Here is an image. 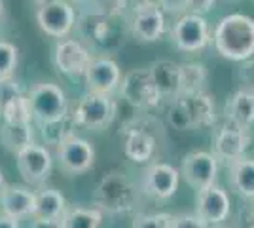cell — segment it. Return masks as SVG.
I'll use <instances>...</instances> for the list:
<instances>
[{"instance_id": "obj_15", "label": "cell", "mask_w": 254, "mask_h": 228, "mask_svg": "<svg viewBox=\"0 0 254 228\" xmlns=\"http://www.w3.org/2000/svg\"><path fill=\"white\" fill-rule=\"evenodd\" d=\"M84 78L87 91L112 95L120 87L122 73H120V67L116 61H112L108 57H99V59H91Z\"/></svg>"}, {"instance_id": "obj_14", "label": "cell", "mask_w": 254, "mask_h": 228, "mask_svg": "<svg viewBox=\"0 0 254 228\" xmlns=\"http://www.w3.org/2000/svg\"><path fill=\"white\" fill-rule=\"evenodd\" d=\"M131 31L140 42H156L165 33V17L163 10L156 2H142L135 10L133 21H131Z\"/></svg>"}, {"instance_id": "obj_17", "label": "cell", "mask_w": 254, "mask_h": 228, "mask_svg": "<svg viewBox=\"0 0 254 228\" xmlns=\"http://www.w3.org/2000/svg\"><path fill=\"white\" fill-rule=\"evenodd\" d=\"M0 207L4 215L13 219L32 217L34 213V190L21 185H4L0 190Z\"/></svg>"}, {"instance_id": "obj_8", "label": "cell", "mask_w": 254, "mask_h": 228, "mask_svg": "<svg viewBox=\"0 0 254 228\" xmlns=\"http://www.w3.org/2000/svg\"><path fill=\"white\" fill-rule=\"evenodd\" d=\"M173 40L179 50L188 54L203 50L211 40L209 25L205 17L197 13H184L173 27Z\"/></svg>"}, {"instance_id": "obj_18", "label": "cell", "mask_w": 254, "mask_h": 228, "mask_svg": "<svg viewBox=\"0 0 254 228\" xmlns=\"http://www.w3.org/2000/svg\"><path fill=\"white\" fill-rule=\"evenodd\" d=\"M154 84L158 87L161 99H177L180 95V65L175 61L159 59L148 67Z\"/></svg>"}, {"instance_id": "obj_11", "label": "cell", "mask_w": 254, "mask_h": 228, "mask_svg": "<svg viewBox=\"0 0 254 228\" xmlns=\"http://www.w3.org/2000/svg\"><path fill=\"white\" fill-rule=\"evenodd\" d=\"M195 213L209 225V227H218L222 225L232 213V202L230 196L222 186L209 185L197 190V200H195Z\"/></svg>"}, {"instance_id": "obj_12", "label": "cell", "mask_w": 254, "mask_h": 228, "mask_svg": "<svg viewBox=\"0 0 254 228\" xmlns=\"http://www.w3.org/2000/svg\"><path fill=\"white\" fill-rule=\"evenodd\" d=\"M182 179L195 190H201L205 186L216 183L218 175V158L205 151L190 152L182 160Z\"/></svg>"}, {"instance_id": "obj_7", "label": "cell", "mask_w": 254, "mask_h": 228, "mask_svg": "<svg viewBox=\"0 0 254 228\" xmlns=\"http://www.w3.org/2000/svg\"><path fill=\"white\" fill-rule=\"evenodd\" d=\"M15 163L27 185H42L52 173L53 158L48 147L32 143L19 154H15Z\"/></svg>"}, {"instance_id": "obj_10", "label": "cell", "mask_w": 254, "mask_h": 228, "mask_svg": "<svg viewBox=\"0 0 254 228\" xmlns=\"http://www.w3.org/2000/svg\"><path fill=\"white\" fill-rule=\"evenodd\" d=\"M180 185V171L171 163H150L142 173V192L154 200H169L177 194Z\"/></svg>"}, {"instance_id": "obj_38", "label": "cell", "mask_w": 254, "mask_h": 228, "mask_svg": "<svg viewBox=\"0 0 254 228\" xmlns=\"http://www.w3.org/2000/svg\"><path fill=\"white\" fill-rule=\"evenodd\" d=\"M6 185V179H4V171L0 169V190H2V186Z\"/></svg>"}, {"instance_id": "obj_16", "label": "cell", "mask_w": 254, "mask_h": 228, "mask_svg": "<svg viewBox=\"0 0 254 228\" xmlns=\"http://www.w3.org/2000/svg\"><path fill=\"white\" fill-rule=\"evenodd\" d=\"M251 145V135L245 128H237V126H224L218 128L212 135V149H214V156L218 160H226L232 162L241 158L247 149Z\"/></svg>"}, {"instance_id": "obj_20", "label": "cell", "mask_w": 254, "mask_h": 228, "mask_svg": "<svg viewBox=\"0 0 254 228\" xmlns=\"http://www.w3.org/2000/svg\"><path fill=\"white\" fill-rule=\"evenodd\" d=\"M180 101L184 103V107L188 110L191 128L212 126V122L216 118V109H214V99L209 93L197 91V93H190V95H180Z\"/></svg>"}, {"instance_id": "obj_36", "label": "cell", "mask_w": 254, "mask_h": 228, "mask_svg": "<svg viewBox=\"0 0 254 228\" xmlns=\"http://www.w3.org/2000/svg\"><path fill=\"white\" fill-rule=\"evenodd\" d=\"M241 76H243L245 84H247V87H245V89H251V91H254V63L245 65L243 69H241Z\"/></svg>"}, {"instance_id": "obj_30", "label": "cell", "mask_w": 254, "mask_h": 228, "mask_svg": "<svg viewBox=\"0 0 254 228\" xmlns=\"http://www.w3.org/2000/svg\"><path fill=\"white\" fill-rule=\"evenodd\" d=\"M173 215L156 213V215H137L131 228H171Z\"/></svg>"}, {"instance_id": "obj_23", "label": "cell", "mask_w": 254, "mask_h": 228, "mask_svg": "<svg viewBox=\"0 0 254 228\" xmlns=\"http://www.w3.org/2000/svg\"><path fill=\"white\" fill-rule=\"evenodd\" d=\"M66 198L57 188H42L34 192V213L36 219H63L66 211Z\"/></svg>"}, {"instance_id": "obj_37", "label": "cell", "mask_w": 254, "mask_h": 228, "mask_svg": "<svg viewBox=\"0 0 254 228\" xmlns=\"http://www.w3.org/2000/svg\"><path fill=\"white\" fill-rule=\"evenodd\" d=\"M0 228H21L19 227V219H13L10 215L0 213Z\"/></svg>"}, {"instance_id": "obj_40", "label": "cell", "mask_w": 254, "mask_h": 228, "mask_svg": "<svg viewBox=\"0 0 254 228\" xmlns=\"http://www.w3.org/2000/svg\"><path fill=\"white\" fill-rule=\"evenodd\" d=\"M72 2H85V0H72Z\"/></svg>"}, {"instance_id": "obj_19", "label": "cell", "mask_w": 254, "mask_h": 228, "mask_svg": "<svg viewBox=\"0 0 254 228\" xmlns=\"http://www.w3.org/2000/svg\"><path fill=\"white\" fill-rule=\"evenodd\" d=\"M224 114L230 124L249 130L254 124V91L251 89L235 91L232 97L228 99Z\"/></svg>"}, {"instance_id": "obj_29", "label": "cell", "mask_w": 254, "mask_h": 228, "mask_svg": "<svg viewBox=\"0 0 254 228\" xmlns=\"http://www.w3.org/2000/svg\"><path fill=\"white\" fill-rule=\"evenodd\" d=\"M169 124L175 128V130L179 131H188V130H193L191 128V120L188 116V110L184 107V103L180 101V97L173 99L169 105Z\"/></svg>"}, {"instance_id": "obj_24", "label": "cell", "mask_w": 254, "mask_h": 228, "mask_svg": "<svg viewBox=\"0 0 254 228\" xmlns=\"http://www.w3.org/2000/svg\"><path fill=\"white\" fill-rule=\"evenodd\" d=\"M230 185L243 198H254V160L237 158L230 162Z\"/></svg>"}, {"instance_id": "obj_6", "label": "cell", "mask_w": 254, "mask_h": 228, "mask_svg": "<svg viewBox=\"0 0 254 228\" xmlns=\"http://www.w3.org/2000/svg\"><path fill=\"white\" fill-rule=\"evenodd\" d=\"M120 91L127 103L137 109H150L161 101L158 87L154 84V78L150 75V69L129 71L120 82Z\"/></svg>"}, {"instance_id": "obj_4", "label": "cell", "mask_w": 254, "mask_h": 228, "mask_svg": "<svg viewBox=\"0 0 254 228\" xmlns=\"http://www.w3.org/2000/svg\"><path fill=\"white\" fill-rule=\"evenodd\" d=\"M114 116H116L114 99L105 93L87 91L76 105L72 122H74V126L87 128V130H103L106 126H110Z\"/></svg>"}, {"instance_id": "obj_41", "label": "cell", "mask_w": 254, "mask_h": 228, "mask_svg": "<svg viewBox=\"0 0 254 228\" xmlns=\"http://www.w3.org/2000/svg\"><path fill=\"white\" fill-rule=\"evenodd\" d=\"M253 223H254V206H253Z\"/></svg>"}, {"instance_id": "obj_2", "label": "cell", "mask_w": 254, "mask_h": 228, "mask_svg": "<svg viewBox=\"0 0 254 228\" xmlns=\"http://www.w3.org/2000/svg\"><path fill=\"white\" fill-rule=\"evenodd\" d=\"M29 109L32 120L38 124H53L61 122L68 114V103L61 86L52 82H40L32 86L27 93Z\"/></svg>"}, {"instance_id": "obj_26", "label": "cell", "mask_w": 254, "mask_h": 228, "mask_svg": "<svg viewBox=\"0 0 254 228\" xmlns=\"http://www.w3.org/2000/svg\"><path fill=\"white\" fill-rule=\"evenodd\" d=\"M205 84H207L205 65L201 63H182L180 65V95L203 91Z\"/></svg>"}, {"instance_id": "obj_39", "label": "cell", "mask_w": 254, "mask_h": 228, "mask_svg": "<svg viewBox=\"0 0 254 228\" xmlns=\"http://www.w3.org/2000/svg\"><path fill=\"white\" fill-rule=\"evenodd\" d=\"M2 17H4V2L0 0V21H2Z\"/></svg>"}, {"instance_id": "obj_31", "label": "cell", "mask_w": 254, "mask_h": 228, "mask_svg": "<svg viewBox=\"0 0 254 228\" xmlns=\"http://www.w3.org/2000/svg\"><path fill=\"white\" fill-rule=\"evenodd\" d=\"M17 95H23L19 84H17L11 76H8V78H0V110L4 109L11 99L17 97Z\"/></svg>"}, {"instance_id": "obj_22", "label": "cell", "mask_w": 254, "mask_h": 228, "mask_svg": "<svg viewBox=\"0 0 254 228\" xmlns=\"http://www.w3.org/2000/svg\"><path fill=\"white\" fill-rule=\"evenodd\" d=\"M124 152L131 162H148L156 152V137L148 131L140 130V128L127 130L126 137H124Z\"/></svg>"}, {"instance_id": "obj_3", "label": "cell", "mask_w": 254, "mask_h": 228, "mask_svg": "<svg viewBox=\"0 0 254 228\" xmlns=\"http://www.w3.org/2000/svg\"><path fill=\"white\" fill-rule=\"evenodd\" d=\"M138 194L133 183L124 173H108L103 177L95 192V206L112 213H126L137 206Z\"/></svg>"}, {"instance_id": "obj_32", "label": "cell", "mask_w": 254, "mask_h": 228, "mask_svg": "<svg viewBox=\"0 0 254 228\" xmlns=\"http://www.w3.org/2000/svg\"><path fill=\"white\" fill-rule=\"evenodd\" d=\"M171 228H209V225L197 213H182V215H173Z\"/></svg>"}, {"instance_id": "obj_13", "label": "cell", "mask_w": 254, "mask_h": 228, "mask_svg": "<svg viewBox=\"0 0 254 228\" xmlns=\"http://www.w3.org/2000/svg\"><path fill=\"white\" fill-rule=\"evenodd\" d=\"M91 59L93 57L89 54V50L76 38H61L55 46L53 61L63 75L84 76Z\"/></svg>"}, {"instance_id": "obj_9", "label": "cell", "mask_w": 254, "mask_h": 228, "mask_svg": "<svg viewBox=\"0 0 254 228\" xmlns=\"http://www.w3.org/2000/svg\"><path fill=\"white\" fill-rule=\"evenodd\" d=\"M36 21L46 34L53 38H64L76 23L74 8L64 0H48L40 6Z\"/></svg>"}, {"instance_id": "obj_34", "label": "cell", "mask_w": 254, "mask_h": 228, "mask_svg": "<svg viewBox=\"0 0 254 228\" xmlns=\"http://www.w3.org/2000/svg\"><path fill=\"white\" fill-rule=\"evenodd\" d=\"M214 2L216 0H188V10H190V13L203 15L214 6Z\"/></svg>"}, {"instance_id": "obj_27", "label": "cell", "mask_w": 254, "mask_h": 228, "mask_svg": "<svg viewBox=\"0 0 254 228\" xmlns=\"http://www.w3.org/2000/svg\"><path fill=\"white\" fill-rule=\"evenodd\" d=\"M0 116H2V122H32L27 95L23 93V95L11 99L6 107L0 110Z\"/></svg>"}, {"instance_id": "obj_42", "label": "cell", "mask_w": 254, "mask_h": 228, "mask_svg": "<svg viewBox=\"0 0 254 228\" xmlns=\"http://www.w3.org/2000/svg\"><path fill=\"white\" fill-rule=\"evenodd\" d=\"M214 228H226V227H220V225H218V227H214Z\"/></svg>"}, {"instance_id": "obj_25", "label": "cell", "mask_w": 254, "mask_h": 228, "mask_svg": "<svg viewBox=\"0 0 254 228\" xmlns=\"http://www.w3.org/2000/svg\"><path fill=\"white\" fill-rule=\"evenodd\" d=\"M103 213L99 207H66L63 215V228H101Z\"/></svg>"}, {"instance_id": "obj_1", "label": "cell", "mask_w": 254, "mask_h": 228, "mask_svg": "<svg viewBox=\"0 0 254 228\" xmlns=\"http://www.w3.org/2000/svg\"><path fill=\"white\" fill-rule=\"evenodd\" d=\"M212 40L224 59L247 61L254 55V19L245 13H230L218 21Z\"/></svg>"}, {"instance_id": "obj_35", "label": "cell", "mask_w": 254, "mask_h": 228, "mask_svg": "<svg viewBox=\"0 0 254 228\" xmlns=\"http://www.w3.org/2000/svg\"><path fill=\"white\" fill-rule=\"evenodd\" d=\"M31 228H63V219H36V217H32Z\"/></svg>"}, {"instance_id": "obj_28", "label": "cell", "mask_w": 254, "mask_h": 228, "mask_svg": "<svg viewBox=\"0 0 254 228\" xmlns=\"http://www.w3.org/2000/svg\"><path fill=\"white\" fill-rule=\"evenodd\" d=\"M19 59L17 46L6 40H0V78H8L13 75Z\"/></svg>"}, {"instance_id": "obj_5", "label": "cell", "mask_w": 254, "mask_h": 228, "mask_svg": "<svg viewBox=\"0 0 254 228\" xmlns=\"http://www.w3.org/2000/svg\"><path fill=\"white\" fill-rule=\"evenodd\" d=\"M55 156H57V162H59L64 173L80 175L93 167L95 147L84 137H78L74 133H70V135L64 137L63 141L57 143Z\"/></svg>"}, {"instance_id": "obj_33", "label": "cell", "mask_w": 254, "mask_h": 228, "mask_svg": "<svg viewBox=\"0 0 254 228\" xmlns=\"http://www.w3.org/2000/svg\"><path fill=\"white\" fill-rule=\"evenodd\" d=\"M161 10L167 13H184L188 11V0H158Z\"/></svg>"}, {"instance_id": "obj_21", "label": "cell", "mask_w": 254, "mask_h": 228, "mask_svg": "<svg viewBox=\"0 0 254 228\" xmlns=\"http://www.w3.org/2000/svg\"><path fill=\"white\" fill-rule=\"evenodd\" d=\"M34 143L32 122H2L0 126V145L10 152L19 154L23 149Z\"/></svg>"}]
</instances>
